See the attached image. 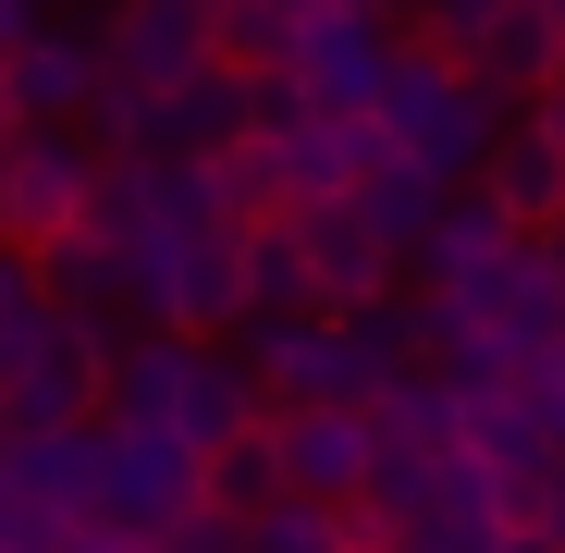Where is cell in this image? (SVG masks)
I'll list each match as a JSON object with an SVG mask.
<instances>
[{"label":"cell","instance_id":"1","mask_svg":"<svg viewBox=\"0 0 565 553\" xmlns=\"http://www.w3.org/2000/svg\"><path fill=\"white\" fill-rule=\"evenodd\" d=\"M516 124H504V99L467 62H443V50H418L406 38V62H394V86H382V148L394 160H418L430 184H455V172H492V148H504Z\"/></svg>","mask_w":565,"mask_h":553},{"label":"cell","instance_id":"2","mask_svg":"<svg viewBox=\"0 0 565 553\" xmlns=\"http://www.w3.org/2000/svg\"><path fill=\"white\" fill-rule=\"evenodd\" d=\"M99 517L111 529H136V541H184L198 517H222L210 504V455L198 443H172V430H99Z\"/></svg>","mask_w":565,"mask_h":553},{"label":"cell","instance_id":"3","mask_svg":"<svg viewBox=\"0 0 565 553\" xmlns=\"http://www.w3.org/2000/svg\"><path fill=\"white\" fill-rule=\"evenodd\" d=\"M111 369H124V344L99 320H38L25 344H0V406L25 430H99L86 406L111 394Z\"/></svg>","mask_w":565,"mask_h":553},{"label":"cell","instance_id":"4","mask_svg":"<svg viewBox=\"0 0 565 553\" xmlns=\"http://www.w3.org/2000/svg\"><path fill=\"white\" fill-rule=\"evenodd\" d=\"M99 148H86V136H13V148H0V234H13V246H74L86 234V210H99Z\"/></svg>","mask_w":565,"mask_h":553},{"label":"cell","instance_id":"5","mask_svg":"<svg viewBox=\"0 0 565 553\" xmlns=\"http://www.w3.org/2000/svg\"><path fill=\"white\" fill-rule=\"evenodd\" d=\"M270 443H282L296 504H369V480H382V418H356V406H282Z\"/></svg>","mask_w":565,"mask_h":553},{"label":"cell","instance_id":"6","mask_svg":"<svg viewBox=\"0 0 565 553\" xmlns=\"http://www.w3.org/2000/svg\"><path fill=\"white\" fill-rule=\"evenodd\" d=\"M99 38H111V86H136V99H172L222 62V13H184V0H136Z\"/></svg>","mask_w":565,"mask_h":553},{"label":"cell","instance_id":"7","mask_svg":"<svg viewBox=\"0 0 565 553\" xmlns=\"http://www.w3.org/2000/svg\"><path fill=\"white\" fill-rule=\"evenodd\" d=\"M296 246H308V284H320V308H332V320H356V308H382V296H394V246L369 234V210H356V198L296 210Z\"/></svg>","mask_w":565,"mask_h":553},{"label":"cell","instance_id":"8","mask_svg":"<svg viewBox=\"0 0 565 553\" xmlns=\"http://www.w3.org/2000/svg\"><path fill=\"white\" fill-rule=\"evenodd\" d=\"M258 406H270V394H258V369H246V357H222V344H184V394H172V443H198L210 468H222L234 443H258V430H270Z\"/></svg>","mask_w":565,"mask_h":553},{"label":"cell","instance_id":"9","mask_svg":"<svg viewBox=\"0 0 565 553\" xmlns=\"http://www.w3.org/2000/svg\"><path fill=\"white\" fill-rule=\"evenodd\" d=\"M480 198H492L516 234H553V222H565V148H553L541 124H516V136L492 148V172H480Z\"/></svg>","mask_w":565,"mask_h":553},{"label":"cell","instance_id":"10","mask_svg":"<svg viewBox=\"0 0 565 553\" xmlns=\"http://www.w3.org/2000/svg\"><path fill=\"white\" fill-rule=\"evenodd\" d=\"M356 210H369V234H382L394 258H430V234L455 222V198H443V184H430L418 160H394V148H382V172L356 184Z\"/></svg>","mask_w":565,"mask_h":553},{"label":"cell","instance_id":"11","mask_svg":"<svg viewBox=\"0 0 565 553\" xmlns=\"http://www.w3.org/2000/svg\"><path fill=\"white\" fill-rule=\"evenodd\" d=\"M504 258H516V222H504L492 198H455V222H443L430 258H418V284H430V308H443V296L480 284V270H504Z\"/></svg>","mask_w":565,"mask_h":553},{"label":"cell","instance_id":"12","mask_svg":"<svg viewBox=\"0 0 565 553\" xmlns=\"http://www.w3.org/2000/svg\"><path fill=\"white\" fill-rule=\"evenodd\" d=\"M172 394H184V332H136L124 369H111V418L124 430H172Z\"/></svg>","mask_w":565,"mask_h":553},{"label":"cell","instance_id":"13","mask_svg":"<svg viewBox=\"0 0 565 553\" xmlns=\"http://www.w3.org/2000/svg\"><path fill=\"white\" fill-rule=\"evenodd\" d=\"M38 320H62V296H50V258L0 234V344H25Z\"/></svg>","mask_w":565,"mask_h":553},{"label":"cell","instance_id":"14","mask_svg":"<svg viewBox=\"0 0 565 553\" xmlns=\"http://www.w3.org/2000/svg\"><path fill=\"white\" fill-rule=\"evenodd\" d=\"M516 529H541V541H565V455L541 480H516Z\"/></svg>","mask_w":565,"mask_h":553},{"label":"cell","instance_id":"15","mask_svg":"<svg viewBox=\"0 0 565 553\" xmlns=\"http://www.w3.org/2000/svg\"><path fill=\"white\" fill-rule=\"evenodd\" d=\"M62 553H160V541H136V529H111V517H86V529H74Z\"/></svg>","mask_w":565,"mask_h":553},{"label":"cell","instance_id":"16","mask_svg":"<svg viewBox=\"0 0 565 553\" xmlns=\"http://www.w3.org/2000/svg\"><path fill=\"white\" fill-rule=\"evenodd\" d=\"M529 124H541V136H553V148H565V74H553V86H541V111H529Z\"/></svg>","mask_w":565,"mask_h":553},{"label":"cell","instance_id":"17","mask_svg":"<svg viewBox=\"0 0 565 553\" xmlns=\"http://www.w3.org/2000/svg\"><path fill=\"white\" fill-rule=\"evenodd\" d=\"M13 443H25V418H13V406H0V468H13Z\"/></svg>","mask_w":565,"mask_h":553},{"label":"cell","instance_id":"18","mask_svg":"<svg viewBox=\"0 0 565 553\" xmlns=\"http://www.w3.org/2000/svg\"><path fill=\"white\" fill-rule=\"evenodd\" d=\"M504 553H565V541H541V529H516V541H504Z\"/></svg>","mask_w":565,"mask_h":553},{"label":"cell","instance_id":"19","mask_svg":"<svg viewBox=\"0 0 565 553\" xmlns=\"http://www.w3.org/2000/svg\"><path fill=\"white\" fill-rule=\"evenodd\" d=\"M553 234H565V222H553Z\"/></svg>","mask_w":565,"mask_h":553}]
</instances>
